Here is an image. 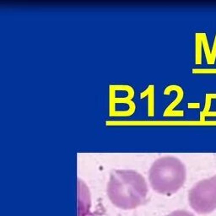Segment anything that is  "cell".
Here are the masks:
<instances>
[{
	"label": "cell",
	"instance_id": "cell-7",
	"mask_svg": "<svg viewBox=\"0 0 216 216\" xmlns=\"http://www.w3.org/2000/svg\"><path fill=\"white\" fill-rule=\"evenodd\" d=\"M211 56H212V60L214 63H215L216 59V35L215 37V42H214V46H213V50L211 51Z\"/></svg>",
	"mask_w": 216,
	"mask_h": 216
},
{
	"label": "cell",
	"instance_id": "cell-3",
	"mask_svg": "<svg viewBox=\"0 0 216 216\" xmlns=\"http://www.w3.org/2000/svg\"><path fill=\"white\" fill-rule=\"evenodd\" d=\"M188 201L193 209L201 215L216 209V175L195 184L189 191Z\"/></svg>",
	"mask_w": 216,
	"mask_h": 216
},
{
	"label": "cell",
	"instance_id": "cell-8",
	"mask_svg": "<svg viewBox=\"0 0 216 216\" xmlns=\"http://www.w3.org/2000/svg\"><path fill=\"white\" fill-rule=\"evenodd\" d=\"M207 116H214V117H216V111H213V112H208L207 114Z\"/></svg>",
	"mask_w": 216,
	"mask_h": 216
},
{
	"label": "cell",
	"instance_id": "cell-2",
	"mask_svg": "<svg viewBox=\"0 0 216 216\" xmlns=\"http://www.w3.org/2000/svg\"><path fill=\"white\" fill-rule=\"evenodd\" d=\"M187 177L184 164L173 156H164L152 164L149 180L154 191L164 195H172L183 187Z\"/></svg>",
	"mask_w": 216,
	"mask_h": 216
},
{
	"label": "cell",
	"instance_id": "cell-4",
	"mask_svg": "<svg viewBox=\"0 0 216 216\" xmlns=\"http://www.w3.org/2000/svg\"><path fill=\"white\" fill-rule=\"evenodd\" d=\"M200 36H201V39H202V45L204 48V52H205V56H206V59H207V63L208 64H214L215 63L213 62L212 60V56H211V52L209 50V47H208V39H207V36L204 33H200Z\"/></svg>",
	"mask_w": 216,
	"mask_h": 216
},
{
	"label": "cell",
	"instance_id": "cell-5",
	"mask_svg": "<svg viewBox=\"0 0 216 216\" xmlns=\"http://www.w3.org/2000/svg\"><path fill=\"white\" fill-rule=\"evenodd\" d=\"M201 46H202V39L200 33H198L196 35V64H200L202 62V57H201Z\"/></svg>",
	"mask_w": 216,
	"mask_h": 216
},
{
	"label": "cell",
	"instance_id": "cell-6",
	"mask_svg": "<svg viewBox=\"0 0 216 216\" xmlns=\"http://www.w3.org/2000/svg\"><path fill=\"white\" fill-rule=\"evenodd\" d=\"M167 216H194L192 213L187 211V210H183V209H178V210H175L172 212L171 214H169Z\"/></svg>",
	"mask_w": 216,
	"mask_h": 216
},
{
	"label": "cell",
	"instance_id": "cell-1",
	"mask_svg": "<svg viewBox=\"0 0 216 216\" xmlns=\"http://www.w3.org/2000/svg\"><path fill=\"white\" fill-rule=\"evenodd\" d=\"M107 193L113 205L133 209L146 201L148 186L144 176L133 170H115L110 175Z\"/></svg>",
	"mask_w": 216,
	"mask_h": 216
}]
</instances>
